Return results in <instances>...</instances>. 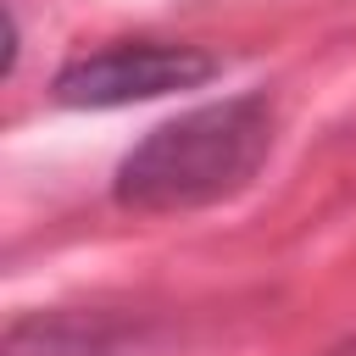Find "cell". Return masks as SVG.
I'll list each match as a JSON object with an SVG mask.
<instances>
[{
    "label": "cell",
    "instance_id": "1",
    "mask_svg": "<svg viewBox=\"0 0 356 356\" xmlns=\"http://www.w3.org/2000/svg\"><path fill=\"white\" fill-rule=\"evenodd\" d=\"M278 139V111L261 89L206 100L156 122L111 172V200L145 217L200 211L256 184Z\"/></svg>",
    "mask_w": 356,
    "mask_h": 356
},
{
    "label": "cell",
    "instance_id": "2",
    "mask_svg": "<svg viewBox=\"0 0 356 356\" xmlns=\"http://www.w3.org/2000/svg\"><path fill=\"white\" fill-rule=\"evenodd\" d=\"M222 72V56L200 44H172V39H111L95 50H78L72 61L56 67L50 100L67 111H117L161 95L200 89Z\"/></svg>",
    "mask_w": 356,
    "mask_h": 356
},
{
    "label": "cell",
    "instance_id": "3",
    "mask_svg": "<svg viewBox=\"0 0 356 356\" xmlns=\"http://www.w3.org/2000/svg\"><path fill=\"white\" fill-rule=\"evenodd\" d=\"M6 356H117V345H111V328L95 323V317L39 312V317L11 323Z\"/></svg>",
    "mask_w": 356,
    "mask_h": 356
}]
</instances>
